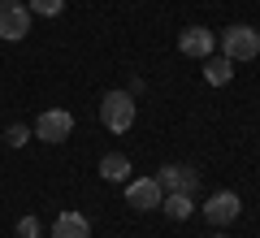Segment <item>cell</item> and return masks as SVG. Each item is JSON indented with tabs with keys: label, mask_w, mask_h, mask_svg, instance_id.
<instances>
[{
	"label": "cell",
	"mask_w": 260,
	"mask_h": 238,
	"mask_svg": "<svg viewBox=\"0 0 260 238\" xmlns=\"http://www.w3.org/2000/svg\"><path fill=\"white\" fill-rule=\"evenodd\" d=\"M39 238H44V234H39Z\"/></svg>",
	"instance_id": "e0dca14e"
},
{
	"label": "cell",
	"mask_w": 260,
	"mask_h": 238,
	"mask_svg": "<svg viewBox=\"0 0 260 238\" xmlns=\"http://www.w3.org/2000/svg\"><path fill=\"white\" fill-rule=\"evenodd\" d=\"M208 238H225V234H208Z\"/></svg>",
	"instance_id": "2e32d148"
},
{
	"label": "cell",
	"mask_w": 260,
	"mask_h": 238,
	"mask_svg": "<svg viewBox=\"0 0 260 238\" xmlns=\"http://www.w3.org/2000/svg\"><path fill=\"white\" fill-rule=\"evenodd\" d=\"M70 130H74V117L65 109H48V113H39V121H35V134L44 139V143H65Z\"/></svg>",
	"instance_id": "52a82bcc"
},
{
	"label": "cell",
	"mask_w": 260,
	"mask_h": 238,
	"mask_svg": "<svg viewBox=\"0 0 260 238\" xmlns=\"http://www.w3.org/2000/svg\"><path fill=\"white\" fill-rule=\"evenodd\" d=\"M5 143H9V147H26V143H30V126H22V121H13V126L5 130Z\"/></svg>",
	"instance_id": "5bb4252c"
},
{
	"label": "cell",
	"mask_w": 260,
	"mask_h": 238,
	"mask_svg": "<svg viewBox=\"0 0 260 238\" xmlns=\"http://www.w3.org/2000/svg\"><path fill=\"white\" fill-rule=\"evenodd\" d=\"M39 234H44V229H39L35 217H22V221H18V238H39Z\"/></svg>",
	"instance_id": "9a60e30c"
},
{
	"label": "cell",
	"mask_w": 260,
	"mask_h": 238,
	"mask_svg": "<svg viewBox=\"0 0 260 238\" xmlns=\"http://www.w3.org/2000/svg\"><path fill=\"white\" fill-rule=\"evenodd\" d=\"M230 78H234V61L230 56H204V83L225 87Z\"/></svg>",
	"instance_id": "8fae6325"
},
{
	"label": "cell",
	"mask_w": 260,
	"mask_h": 238,
	"mask_svg": "<svg viewBox=\"0 0 260 238\" xmlns=\"http://www.w3.org/2000/svg\"><path fill=\"white\" fill-rule=\"evenodd\" d=\"M26 35H30V9L18 5V0H0V39L18 44Z\"/></svg>",
	"instance_id": "3957f363"
},
{
	"label": "cell",
	"mask_w": 260,
	"mask_h": 238,
	"mask_svg": "<svg viewBox=\"0 0 260 238\" xmlns=\"http://www.w3.org/2000/svg\"><path fill=\"white\" fill-rule=\"evenodd\" d=\"M213 48H217V35L208 26H182V35H178V52L182 56L204 61V56H213Z\"/></svg>",
	"instance_id": "ba28073f"
},
{
	"label": "cell",
	"mask_w": 260,
	"mask_h": 238,
	"mask_svg": "<svg viewBox=\"0 0 260 238\" xmlns=\"http://www.w3.org/2000/svg\"><path fill=\"white\" fill-rule=\"evenodd\" d=\"M239 212H243V199H239L234 191H213V195L204 199V217H208V225H213V229L230 225Z\"/></svg>",
	"instance_id": "277c9868"
},
{
	"label": "cell",
	"mask_w": 260,
	"mask_h": 238,
	"mask_svg": "<svg viewBox=\"0 0 260 238\" xmlns=\"http://www.w3.org/2000/svg\"><path fill=\"white\" fill-rule=\"evenodd\" d=\"M221 56H230V61H256V56H260V35H256V26H247V22L225 26V30H221Z\"/></svg>",
	"instance_id": "7a4b0ae2"
},
{
	"label": "cell",
	"mask_w": 260,
	"mask_h": 238,
	"mask_svg": "<svg viewBox=\"0 0 260 238\" xmlns=\"http://www.w3.org/2000/svg\"><path fill=\"white\" fill-rule=\"evenodd\" d=\"M160 199H165V191H160L156 178H130V182H126V203H130L135 212L160 208Z\"/></svg>",
	"instance_id": "5b68a950"
},
{
	"label": "cell",
	"mask_w": 260,
	"mask_h": 238,
	"mask_svg": "<svg viewBox=\"0 0 260 238\" xmlns=\"http://www.w3.org/2000/svg\"><path fill=\"white\" fill-rule=\"evenodd\" d=\"M100 121H104V130H113V134H126V130L135 126V95L130 91H104Z\"/></svg>",
	"instance_id": "6da1fadb"
},
{
	"label": "cell",
	"mask_w": 260,
	"mask_h": 238,
	"mask_svg": "<svg viewBox=\"0 0 260 238\" xmlns=\"http://www.w3.org/2000/svg\"><path fill=\"white\" fill-rule=\"evenodd\" d=\"M160 208H165V217L186 221V217L195 212V203H191V195H165V199H160Z\"/></svg>",
	"instance_id": "7c38bea8"
},
{
	"label": "cell",
	"mask_w": 260,
	"mask_h": 238,
	"mask_svg": "<svg viewBox=\"0 0 260 238\" xmlns=\"http://www.w3.org/2000/svg\"><path fill=\"white\" fill-rule=\"evenodd\" d=\"M100 178H104V182H121V186H126L130 182V156H121V152L100 156Z\"/></svg>",
	"instance_id": "30bf717a"
},
{
	"label": "cell",
	"mask_w": 260,
	"mask_h": 238,
	"mask_svg": "<svg viewBox=\"0 0 260 238\" xmlns=\"http://www.w3.org/2000/svg\"><path fill=\"white\" fill-rule=\"evenodd\" d=\"M52 238H91V221L83 212H61L52 221Z\"/></svg>",
	"instance_id": "9c48e42d"
},
{
	"label": "cell",
	"mask_w": 260,
	"mask_h": 238,
	"mask_svg": "<svg viewBox=\"0 0 260 238\" xmlns=\"http://www.w3.org/2000/svg\"><path fill=\"white\" fill-rule=\"evenodd\" d=\"M160 191L165 195H195V186H200V174H195L191 165H165L156 174Z\"/></svg>",
	"instance_id": "8992f818"
},
{
	"label": "cell",
	"mask_w": 260,
	"mask_h": 238,
	"mask_svg": "<svg viewBox=\"0 0 260 238\" xmlns=\"http://www.w3.org/2000/svg\"><path fill=\"white\" fill-rule=\"evenodd\" d=\"M26 9H30V18H56L65 9V0H30Z\"/></svg>",
	"instance_id": "4fadbf2b"
}]
</instances>
